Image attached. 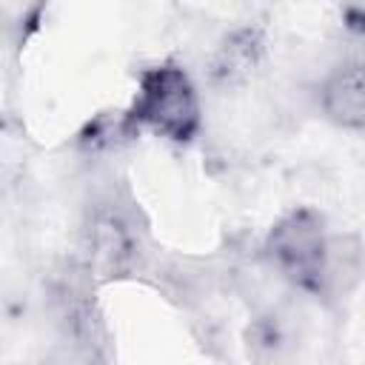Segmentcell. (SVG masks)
<instances>
[{
  "label": "cell",
  "instance_id": "cell-1",
  "mask_svg": "<svg viewBox=\"0 0 365 365\" xmlns=\"http://www.w3.org/2000/svg\"><path fill=\"white\" fill-rule=\"evenodd\" d=\"M265 251L277 271L305 291H325L331 279V248L322 231V220L314 211H294L282 217L265 242Z\"/></svg>",
  "mask_w": 365,
  "mask_h": 365
},
{
  "label": "cell",
  "instance_id": "cell-2",
  "mask_svg": "<svg viewBox=\"0 0 365 365\" xmlns=\"http://www.w3.org/2000/svg\"><path fill=\"white\" fill-rule=\"evenodd\" d=\"M131 117L163 137L188 140L200 123V106L188 74L177 66H157L140 77Z\"/></svg>",
  "mask_w": 365,
  "mask_h": 365
},
{
  "label": "cell",
  "instance_id": "cell-3",
  "mask_svg": "<svg viewBox=\"0 0 365 365\" xmlns=\"http://www.w3.org/2000/svg\"><path fill=\"white\" fill-rule=\"evenodd\" d=\"M140 231L131 217L114 205H97L88 222V262L100 277H125L140 265Z\"/></svg>",
  "mask_w": 365,
  "mask_h": 365
},
{
  "label": "cell",
  "instance_id": "cell-4",
  "mask_svg": "<svg viewBox=\"0 0 365 365\" xmlns=\"http://www.w3.org/2000/svg\"><path fill=\"white\" fill-rule=\"evenodd\" d=\"M322 111L342 128L365 134V60H348L336 66L319 91Z\"/></svg>",
  "mask_w": 365,
  "mask_h": 365
}]
</instances>
